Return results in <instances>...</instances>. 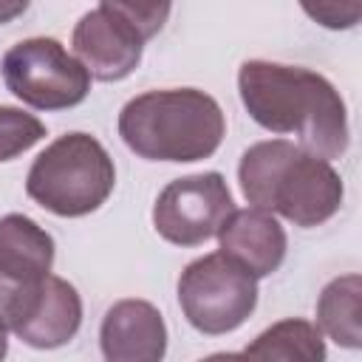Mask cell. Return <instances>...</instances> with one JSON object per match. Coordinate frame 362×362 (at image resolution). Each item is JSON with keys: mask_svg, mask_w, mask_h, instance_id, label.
<instances>
[{"mask_svg": "<svg viewBox=\"0 0 362 362\" xmlns=\"http://www.w3.org/2000/svg\"><path fill=\"white\" fill-rule=\"evenodd\" d=\"M6 351H8V328L0 322V362L6 359Z\"/></svg>", "mask_w": 362, "mask_h": 362, "instance_id": "obj_19", "label": "cell"}, {"mask_svg": "<svg viewBox=\"0 0 362 362\" xmlns=\"http://www.w3.org/2000/svg\"><path fill=\"white\" fill-rule=\"evenodd\" d=\"M305 14H311L317 23H322L325 28H348L359 20L362 6L351 3V6H337V3H322V6H303Z\"/></svg>", "mask_w": 362, "mask_h": 362, "instance_id": "obj_16", "label": "cell"}, {"mask_svg": "<svg viewBox=\"0 0 362 362\" xmlns=\"http://www.w3.org/2000/svg\"><path fill=\"white\" fill-rule=\"evenodd\" d=\"M170 3H119L105 0L79 17L74 28V51L88 76L119 82L130 76L141 59L144 42L161 31Z\"/></svg>", "mask_w": 362, "mask_h": 362, "instance_id": "obj_5", "label": "cell"}, {"mask_svg": "<svg viewBox=\"0 0 362 362\" xmlns=\"http://www.w3.org/2000/svg\"><path fill=\"white\" fill-rule=\"evenodd\" d=\"M3 322L25 345L51 351L76 337L82 325V300L68 280L48 274L14 294Z\"/></svg>", "mask_w": 362, "mask_h": 362, "instance_id": "obj_9", "label": "cell"}, {"mask_svg": "<svg viewBox=\"0 0 362 362\" xmlns=\"http://www.w3.org/2000/svg\"><path fill=\"white\" fill-rule=\"evenodd\" d=\"M243 362H325V342L308 320H280L240 354Z\"/></svg>", "mask_w": 362, "mask_h": 362, "instance_id": "obj_13", "label": "cell"}, {"mask_svg": "<svg viewBox=\"0 0 362 362\" xmlns=\"http://www.w3.org/2000/svg\"><path fill=\"white\" fill-rule=\"evenodd\" d=\"M235 212L221 173H198L170 181L153 206L156 232L175 246H198L221 232Z\"/></svg>", "mask_w": 362, "mask_h": 362, "instance_id": "obj_8", "label": "cell"}, {"mask_svg": "<svg viewBox=\"0 0 362 362\" xmlns=\"http://www.w3.org/2000/svg\"><path fill=\"white\" fill-rule=\"evenodd\" d=\"M54 240L25 215L0 218V277L17 286L37 283L51 274Z\"/></svg>", "mask_w": 362, "mask_h": 362, "instance_id": "obj_12", "label": "cell"}, {"mask_svg": "<svg viewBox=\"0 0 362 362\" xmlns=\"http://www.w3.org/2000/svg\"><path fill=\"white\" fill-rule=\"evenodd\" d=\"M221 105L195 88L147 90L119 113L122 141L147 161L209 158L223 139Z\"/></svg>", "mask_w": 362, "mask_h": 362, "instance_id": "obj_3", "label": "cell"}, {"mask_svg": "<svg viewBox=\"0 0 362 362\" xmlns=\"http://www.w3.org/2000/svg\"><path fill=\"white\" fill-rule=\"evenodd\" d=\"M238 181L255 209L277 212L297 226L325 223L342 204L339 173L286 139L252 144L240 158Z\"/></svg>", "mask_w": 362, "mask_h": 362, "instance_id": "obj_2", "label": "cell"}, {"mask_svg": "<svg viewBox=\"0 0 362 362\" xmlns=\"http://www.w3.org/2000/svg\"><path fill=\"white\" fill-rule=\"evenodd\" d=\"M113 184L116 170L107 150L88 133H68L34 158L25 192L59 218H82L107 201Z\"/></svg>", "mask_w": 362, "mask_h": 362, "instance_id": "obj_4", "label": "cell"}, {"mask_svg": "<svg viewBox=\"0 0 362 362\" xmlns=\"http://www.w3.org/2000/svg\"><path fill=\"white\" fill-rule=\"evenodd\" d=\"M45 136V124L20 110V107H6L0 105V161H11L14 156L25 153Z\"/></svg>", "mask_w": 362, "mask_h": 362, "instance_id": "obj_15", "label": "cell"}, {"mask_svg": "<svg viewBox=\"0 0 362 362\" xmlns=\"http://www.w3.org/2000/svg\"><path fill=\"white\" fill-rule=\"evenodd\" d=\"M240 102L272 133H294L297 147L322 161L348 147V116L339 90L320 74L297 65L249 59L238 71Z\"/></svg>", "mask_w": 362, "mask_h": 362, "instance_id": "obj_1", "label": "cell"}, {"mask_svg": "<svg viewBox=\"0 0 362 362\" xmlns=\"http://www.w3.org/2000/svg\"><path fill=\"white\" fill-rule=\"evenodd\" d=\"M201 362H243V359H240V354H212Z\"/></svg>", "mask_w": 362, "mask_h": 362, "instance_id": "obj_18", "label": "cell"}, {"mask_svg": "<svg viewBox=\"0 0 362 362\" xmlns=\"http://www.w3.org/2000/svg\"><path fill=\"white\" fill-rule=\"evenodd\" d=\"M25 11V3H0V23H8L11 17H17V14H23Z\"/></svg>", "mask_w": 362, "mask_h": 362, "instance_id": "obj_17", "label": "cell"}, {"mask_svg": "<svg viewBox=\"0 0 362 362\" xmlns=\"http://www.w3.org/2000/svg\"><path fill=\"white\" fill-rule=\"evenodd\" d=\"M99 345L105 362H161L167 354V325L147 300H119L107 308Z\"/></svg>", "mask_w": 362, "mask_h": 362, "instance_id": "obj_10", "label": "cell"}, {"mask_svg": "<svg viewBox=\"0 0 362 362\" xmlns=\"http://www.w3.org/2000/svg\"><path fill=\"white\" fill-rule=\"evenodd\" d=\"M221 255L238 263L246 274L269 277L280 269L286 257V232L272 212L263 209H235L218 232Z\"/></svg>", "mask_w": 362, "mask_h": 362, "instance_id": "obj_11", "label": "cell"}, {"mask_svg": "<svg viewBox=\"0 0 362 362\" xmlns=\"http://www.w3.org/2000/svg\"><path fill=\"white\" fill-rule=\"evenodd\" d=\"M6 88L37 110H65L85 102L90 76L82 62L51 37H31L3 57Z\"/></svg>", "mask_w": 362, "mask_h": 362, "instance_id": "obj_7", "label": "cell"}, {"mask_svg": "<svg viewBox=\"0 0 362 362\" xmlns=\"http://www.w3.org/2000/svg\"><path fill=\"white\" fill-rule=\"evenodd\" d=\"M178 303L195 331L218 337L249 320L257 305V283L226 255L212 252L181 272Z\"/></svg>", "mask_w": 362, "mask_h": 362, "instance_id": "obj_6", "label": "cell"}, {"mask_svg": "<svg viewBox=\"0 0 362 362\" xmlns=\"http://www.w3.org/2000/svg\"><path fill=\"white\" fill-rule=\"evenodd\" d=\"M359 294H362V277L345 274L331 280L320 300H317V325L325 331L337 345L356 351L362 345V328H359Z\"/></svg>", "mask_w": 362, "mask_h": 362, "instance_id": "obj_14", "label": "cell"}]
</instances>
